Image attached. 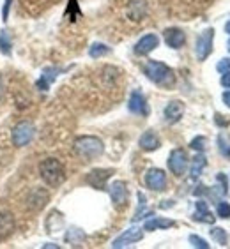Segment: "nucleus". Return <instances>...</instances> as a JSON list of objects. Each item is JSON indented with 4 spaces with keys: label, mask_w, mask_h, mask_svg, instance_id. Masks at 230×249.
Segmentation results:
<instances>
[{
    "label": "nucleus",
    "mask_w": 230,
    "mask_h": 249,
    "mask_svg": "<svg viewBox=\"0 0 230 249\" xmlns=\"http://www.w3.org/2000/svg\"><path fill=\"white\" fill-rule=\"evenodd\" d=\"M39 177L50 187H58L66 180L64 164L55 158H46L39 163Z\"/></svg>",
    "instance_id": "1"
},
{
    "label": "nucleus",
    "mask_w": 230,
    "mask_h": 249,
    "mask_svg": "<svg viewBox=\"0 0 230 249\" xmlns=\"http://www.w3.org/2000/svg\"><path fill=\"white\" fill-rule=\"evenodd\" d=\"M75 152L83 158L85 161H92V159H97L99 156H103L105 152V143L101 142L97 136H91V134H85V136H78L75 140Z\"/></svg>",
    "instance_id": "2"
},
{
    "label": "nucleus",
    "mask_w": 230,
    "mask_h": 249,
    "mask_svg": "<svg viewBox=\"0 0 230 249\" xmlns=\"http://www.w3.org/2000/svg\"><path fill=\"white\" fill-rule=\"evenodd\" d=\"M145 76L151 80L153 83L159 87H172L175 83V76H173V71L167 64L158 62V60H149L145 64Z\"/></svg>",
    "instance_id": "3"
},
{
    "label": "nucleus",
    "mask_w": 230,
    "mask_h": 249,
    "mask_svg": "<svg viewBox=\"0 0 230 249\" xmlns=\"http://www.w3.org/2000/svg\"><path fill=\"white\" fill-rule=\"evenodd\" d=\"M36 134V125L29 120H21L13 127V145L15 147H27Z\"/></svg>",
    "instance_id": "4"
},
{
    "label": "nucleus",
    "mask_w": 230,
    "mask_h": 249,
    "mask_svg": "<svg viewBox=\"0 0 230 249\" xmlns=\"http://www.w3.org/2000/svg\"><path fill=\"white\" fill-rule=\"evenodd\" d=\"M212 41H214V30L207 29L197 37L195 43V53H197L198 60H206L212 52Z\"/></svg>",
    "instance_id": "5"
},
{
    "label": "nucleus",
    "mask_w": 230,
    "mask_h": 249,
    "mask_svg": "<svg viewBox=\"0 0 230 249\" xmlns=\"http://www.w3.org/2000/svg\"><path fill=\"white\" fill-rule=\"evenodd\" d=\"M168 168L175 177H182L188 170V154L182 149H173L168 156Z\"/></svg>",
    "instance_id": "6"
},
{
    "label": "nucleus",
    "mask_w": 230,
    "mask_h": 249,
    "mask_svg": "<svg viewBox=\"0 0 230 249\" xmlns=\"http://www.w3.org/2000/svg\"><path fill=\"white\" fill-rule=\"evenodd\" d=\"M142 239H144V231H142V228H138V226H131V228H128L124 233H120L119 237L112 242V248H115V249L128 248V246L136 244V242Z\"/></svg>",
    "instance_id": "7"
},
{
    "label": "nucleus",
    "mask_w": 230,
    "mask_h": 249,
    "mask_svg": "<svg viewBox=\"0 0 230 249\" xmlns=\"http://www.w3.org/2000/svg\"><path fill=\"white\" fill-rule=\"evenodd\" d=\"M128 196H130V193H128V184L126 182L115 180L110 186V198L115 209H119V211L124 209V207L128 205Z\"/></svg>",
    "instance_id": "8"
},
{
    "label": "nucleus",
    "mask_w": 230,
    "mask_h": 249,
    "mask_svg": "<svg viewBox=\"0 0 230 249\" xmlns=\"http://www.w3.org/2000/svg\"><path fill=\"white\" fill-rule=\"evenodd\" d=\"M145 186L151 191H163L167 187V173L163 170H159V168H151L145 173Z\"/></svg>",
    "instance_id": "9"
},
{
    "label": "nucleus",
    "mask_w": 230,
    "mask_h": 249,
    "mask_svg": "<svg viewBox=\"0 0 230 249\" xmlns=\"http://www.w3.org/2000/svg\"><path fill=\"white\" fill-rule=\"evenodd\" d=\"M114 175V170H106V168H97V170H92V172L87 173V184L96 189H105L106 180Z\"/></svg>",
    "instance_id": "10"
},
{
    "label": "nucleus",
    "mask_w": 230,
    "mask_h": 249,
    "mask_svg": "<svg viewBox=\"0 0 230 249\" xmlns=\"http://www.w3.org/2000/svg\"><path fill=\"white\" fill-rule=\"evenodd\" d=\"M48 201H50L48 191L43 189V187H36V189L30 191L29 198H27V205H29L30 211H41V209L46 207Z\"/></svg>",
    "instance_id": "11"
},
{
    "label": "nucleus",
    "mask_w": 230,
    "mask_h": 249,
    "mask_svg": "<svg viewBox=\"0 0 230 249\" xmlns=\"http://www.w3.org/2000/svg\"><path fill=\"white\" fill-rule=\"evenodd\" d=\"M128 108H130L131 113L134 115H140V117H147L149 115V106H147V101H145L144 94L138 90L131 92L130 101H128Z\"/></svg>",
    "instance_id": "12"
},
{
    "label": "nucleus",
    "mask_w": 230,
    "mask_h": 249,
    "mask_svg": "<svg viewBox=\"0 0 230 249\" xmlns=\"http://www.w3.org/2000/svg\"><path fill=\"white\" fill-rule=\"evenodd\" d=\"M159 46V37L156 34H147L144 37H140V41L134 44V53L144 57V55H149V53L156 50Z\"/></svg>",
    "instance_id": "13"
},
{
    "label": "nucleus",
    "mask_w": 230,
    "mask_h": 249,
    "mask_svg": "<svg viewBox=\"0 0 230 249\" xmlns=\"http://www.w3.org/2000/svg\"><path fill=\"white\" fill-rule=\"evenodd\" d=\"M163 39L165 43H167V46H170L173 50H179L186 43V34L182 32L181 29H177V27H172V29H167L163 32Z\"/></svg>",
    "instance_id": "14"
},
{
    "label": "nucleus",
    "mask_w": 230,
    "mask_h": 249,
    "mask_svg": "<svg viewBox=\"0 0 230 249\" xmlns=\"http://www.w3.org/2000/svg\"><path fill=\"white\" fill-rule=\"evenodd\" d=\"M15 228H16V223L13 214L5 211L0 212V242L9 239L11 235H13V231H15Z\"/></svg>",
    "instance_id": "15"
},
{
    "label": "nucleus",
    "mask_w": 230,
    "mask_h": 249,
    "mask_svg": "<svg viewBox=\"0 0 230 249\" xmlns=\"http://www.w3.org/2000/svg\"><path fill=\"white\" fill-rule=\"evenodd\" d=\"M182 115H184V105L181 101H170L165 106V120L168 124H177L182 119Z\"/></svg>",
    "instance_id": "16"
},
{
    "label": "nucleus",
    "mask_w": 230,
    "mask_h": 249,
    "mask_svg": "<svg viewBox=\"0 0 230 249\" xmlns=\"http://www.w3.org/2000/svg\"><path fill=\"white\" fill-rule=\"evenodd\" d=\"M138 145L140 149L145 150V152H153V150H158L161 142H159L158 134L154 133V131H145L138 140Z\"/></svg>",
    "instance_id": "17"
},
{
    "label": "nucleus",
    "mask_w": 230,
    "mask_h": 249,
    "mask_svg": "<svg viewBox=\"0 0 230 249\" xmlns=\"http://www.w3.org/2000/svg\"><path fill=\"white\" fill-rule=\"evenodd\" d=\"M193 219L198 221V223H206V225H212L214 223V216L211 214L209 207L204 200H198L197 205H195V214H193Z\"/></svg>",
    "instance_id": "18"
},
{
    "label": "nucleus",
    "mask_w": 230,
    "mask_h": 249,
    "mask_svg": "<svg viewBox=\"0 0 230 249\" xmlns=\"http://www.w3.org/2000/svg\"><path fill=\"white\" fill-rule=\"evenodd\" d=\"M175 226V221L167 219V217H153V219L145 221L144 230L154 231V230H167V228H172Z\"/></svg>",
    "instance_id": "19"
},
{
    "label": "nucleus",
    "mask_w": 230,
    "mask_h": 249,
    "mask_svg": "<svg viewBox=\"0 0 230 249\" xmlns=\"http://www.w3.org/2000/svg\"><path fill=\"white\" fill-rule=\"evenodd\" d=\"M145 13H147V5L144 0H131L128 5V16L134 21H140L145 16Z\"/></svg>",
    "instance_id": "20"
},
{
    "label": "nucleus",
    "mask_w": 230,
    "mask_h": 249,
    "mask_svg": "<svg viewBox=\"0 0 230 249\" xmlns=\"http://www.w3.org/2000/svg\"><path fill=\"white\" fill-rule=\"evenodd\" d=\"M206 164H207L206 156H204V154H197L192 161V166H190V173H192V177L193 178L200 177L202 172H204V168H206Z\"/></svg>",
    "instance_id": "21"
},
{
    "label": "nucleus",
    "mask_w": 230,
    "mask_h": 249,
    "mask_svg": "<svg viewBox=\"0 0 230 249\" xmlns=\"http://www.w3.org/2000/svg\"><path fill=\"white\" fill-rule=\"evenodd\" d=\"M108 53H110V48L103 43H94L91 48H89V57H92V58H101V57H105V55H108Z\"/></svg>",
    "instance_id": "22"
},
{
    "label": "nucleus",
    "mask_w": 230,
    "mask_h": 249,
    "mask_svg": "<svg viewBox=\"0 0 230 249\" xmlns=\"http://www.w3.org/2000/svg\"><path fill=\"white\" fill-rule=\"evenodd\" d=\"M0 52H2V55H7V57L13 53V43H11L9 34L5 32V30L0 32Z\"/></svg>",
    "instance_id": "23"
},
{
    "label": "nucleus",
    "mask_w": 230,
    "mask_h": 249,
    "mask_svg": "<svg viewBox=\"0 0 230 249\" xmlns=\"http://www.w3.org/2000/svg\"><path fill=\"white\" fill-rule=\"evenodd\" d=\"M209 233H211L212 240H216L220 246H227V233L223 228H218V226H214V228H211L209 230Z\"/></svg>",
    "instance_id": "24"
},
{
    "label": "nucleus",
    "mask_w": 230,
    "mask_h": 249,
    "mask_svg": "<svg viewBox=\"0 0 230 249\" xmlns=\"http://www.w3.org/2000/svg\"><path fill=\"white\" fill-rule=\"evenodd\" d=\"M66 239H67V242H71V244L77 246L78 242H82V240L85 239V235H83L82 230H78V228H71V230L67 231Z\"/></svg>",
    "instance_id": "25"
},
{
    "label": "nucleus",
    "mask_w": 230,
    "mask_h": 249,
    "mask_svg": "<svg viewBox=\"0 0 230 249\" xmlns=\"http://www.w3.org/2000/svg\"><path fill=\"white\" fill-rule=\"evenodd\" d=\"M190 244H192L193 248H198V249H209L207 240H204L202 237H198V235H190Z\"/></svg>",
    "instance_id": "26"
},
{
    "label": "nucleus",
    "mask_w": 230,
    "mask_h": 249,
    "mask_svg": "<svg viewBox=\"0 0 230 249\" xmlns=\"http://www.w3.org/2000/svg\"><path fill=\"white\" fill-rule=\"evenodd\" d=\"M206 145H207V140L204 138V136H197V138L192 140L190 147H192V149H195L197 152H202V150H206Z\"/></svg>",
    "instance_id": "27"
},
{
    "label": "nucleus",
    "mask_w": 230,
    "mask_h": 249,
    "mask_svg": "<svg viewBox=\"0 0 230 249\" xmlns=\"http://www.w3.org/2000/svg\"><path fill=\"white\" fill-rule=\"evenodd\" d=\"M216 212H218V216H220L221 219H230V205L225 203V201H220V203H218Z\"/></svg>",
    "instance_id": "28"
},
{
    "label": "nucleus",
    "mask_w": 230,
    "mask_h": 249,
    "mask_svg": "<svg viewBox=\"0 0 230 249\" xmlns=\"http://www.w3.org/2000/svg\"><path fill=\"white\" fill-rule=\"evenodd\" d=\"M67 15L71 16V19H77V16L80 15V9H78L77 0H69V5H67Z\"/></svg>",
    "instance_id": "29"
},
{
    "label": "nucleus",
    "mask_w": 230,
    "mask_h": 249,
    "mask_svg": "<svg viewBox=\"0 0 230 249\" xmlns=\"http://www.w3.org/2000/svg\"><path fill=\"white\" fill-rule=\"evenodd\" d=\"M216 69H218L221 74H223L225 71H230V58H221L220 62L216 64Z\"/></svg>",
    "instance_id": "30"
},
{
    "label": "nucleus",
    "mask_w": 230,
    "mask_h": 249,
    "mask_svg": "<svg viewBox=\"0 0 230 249\" xmlns=\"http://www.w3.org/2000/svg\"><path fill=\"white\" fill-rule=\"evenodd\" d=\"M11 4H13V0H5L4 2V7H2V21H7V18H9Z\"/></svg>",
    "instance_id": "31"
},
{
    "label": "nucleus",
    "mask_w": 230,
    "mask_h": 249,
    "mask_svg": "<svg viewBox=\"0 0 230 249\" xmlns=\"http://www.w3.org/2000/svg\"><path fill=\"white\" fill-rule=\"evenodd\" d=\"M221 85L225 87V89H230V71L223 72V76H221Z\"/></svg>",
    "instance_id": "32"
},
{
    "label": "nucleus",
    "mask_w": 230,
    "mask_h": 249,
    "mask_svg": "<svg viewBox=\"0 0 230 249\" xmlns=\"http://www.w3.org/2000/svg\"><path fill=\"white\" fill-rule=\"evenodd\" d=\"M223 103L230 108V92H223Z\"/></svg>",
    "instance_id": "33"
},
{
    "label": "nucleus",
    "mask_w": 230,
    "mask_h": 249,
    "mask_svg": "<svg viewBox=\"0 0 230 249\" xmlns=\"http://www.w3.org/2000/svg\"><path fill=\"white\" fill-rule=\"evenodd\" d=\"M225 32H227V34H230V21L225 25Z\"/></svg>",
    "instance_id": "34"
},
{
    "label": "nucleus",
    "mask_w": 230,
    "mask_h": 249,
    "mask_svg": "<svg viewBox=\"0 0 230 249\" xmlns=\"http://www.w3.org/2000/svg\"><path fill=\"white\" fill-rule=\"evenodd\" d=\"M43 248H58V246H55V244H44Z\"/></svg>",
    "instance_id": "35"
},
{
    "label": "nucleus",
    "mask_w": 230,
    "mask_h": 249,
    "mask_svg": "<svg viewBox=\"0 0 230 249\" xmlns=\"http://www.w3.org/2000/svg\"><path fill=\"white\" fill-rule=\"evenodd\" d=\"M0 96H2V82H0Z\"/></svg>",
    "instance_id": "36"
},
{
    "label": "nucleus",
    "mask_w": 230,
    "mask_h": 249,
    "mask_svg": "<svg viewBox=\"0 0 230 249\" xmlns=\"http://www.w3.org/2000/svg\"><path fill=\"white\" fill-rule=\"evenodd\" d=\"M227 46H229V52H230V41H229V44H227Z\"/></svg>",
    "instance_id": "37"
}]
</instances>
